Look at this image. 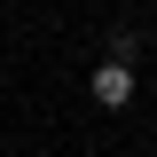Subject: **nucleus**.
Returning a JSON list of instances; mask_svg holds the SVG:
<instances>
[{"instance_id": "nucleus-1", "label": "nucleus", "mask_w": 157, "mask_h": 157, "mask_svg": "<svg viewBox=\"0 0 157 157\" xmlns=\"http://www.w3.org/2000/svg\"><path fill=\"white\" fill-rule=\"evenodd\" d=\"M94 102H102V110H126V102H134V71H126V55H110V63L94 71Z\"/></svg>"}]
</instances>
